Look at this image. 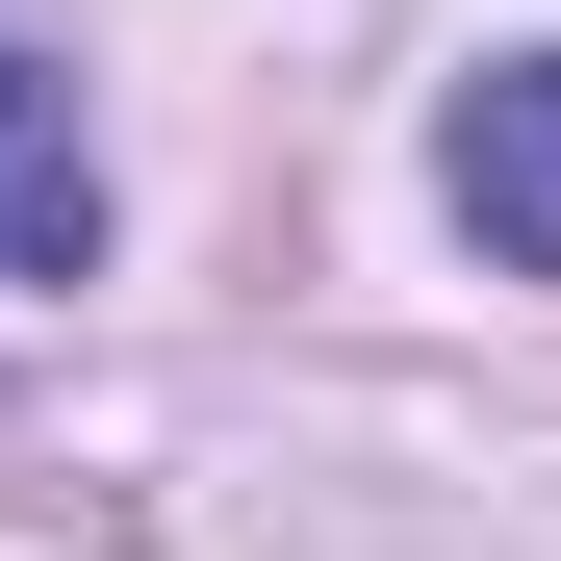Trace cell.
<instances>
[{
	"mask_svg": "<svg viewBox=\"0 0 561 561\" xmlns=\"http://www.w3.org/2000/svg\"><path fill=\"white\" fill-rule=\"evenodd\" d=\"M103 255V153H77V77L0 26V280H77Z\"/></svg>",
	"mask_w": 561,
	"mask_h": 561,
	"instance_id": "obj_2",
	"label": "cell"
},
{
	"mask_svg": "<svg viewBox=\"0 0 561 561\" xmlns=\"http://www.w3.org/2000/svg\"><path fill=\"white\" fill-rule=\"evenodd\" d=\"M459 230L511 280H561V51H485L459 77Z\"/></svg>",
	"mask_w": 561,
	"mask_h": 561,
	"instance_id": "obj_1",
	"label": "cell"
}]
</instances>
